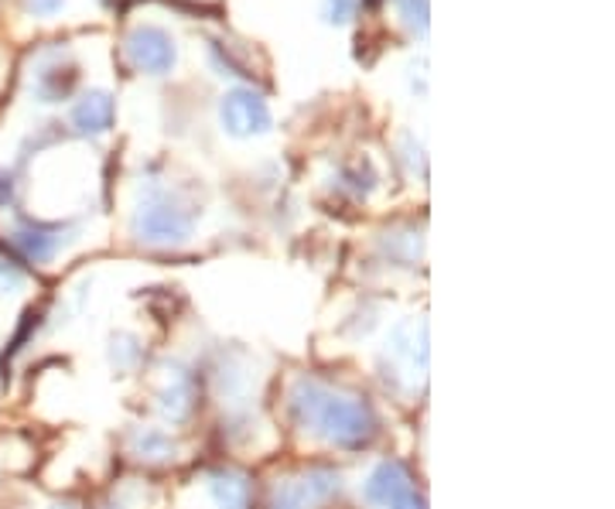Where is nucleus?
<instances>
[{"instance_id": "obj_1", "label": "nucleus", "mask_w": 615, "mask_h": 509, "mask_svg": "<svg viewBox=\"0 0 615 509\" xmlns=\"http://www.w3.org/2000/svg\"><path fill=\"white\" fill-rule=\"evenodd\" d=\"M294 410L301 424L315 428L339 448H360L376 431V421L363 400L336 397V393L322 390L318 383H298Z\"/></svg>"}, {"instance_id": "obj_2", "label": "nucleus", "mask_w": 615, "mask_h": 509, "mask_svg": "<svg viewBox=\"0 0 615 509\" xmlns=\"http://www.w3.org/2000/svg\"><path fill=\"white\" fill-rule=\"evenodd\" d=\"M134 233L151 246H178L192 237V216L168 199H148L134 216Z\"/></svg>"}, {"instance_id": "obj_3", "label": "nucleus", "mask_w": 615, "mask_h": 509, "mask_svg": "<svg viewBox=\"0 0 615 509\" xmlns=\"http://www.w3.org/2000/svg\"><path fill=\"white\" fill-rule=\"evenodd\" d=\"M124 52H127V62L137 68V73H148V76L172 73V65L178 59L175 38L164 28H154V25L134 28L124 41Z\"/></svg>"}, {"instance_id": "obj_4", "label": "nucleus", "mask_w": 615, "mask_h": 509, "mask_svg": "<svg viewBox=\"0 0 615 509\" xmlns=\"http://www.w3.org/2000/svg\"><path fill=\"white\" fill-rule=\"evenodd\" d=\"M219 117H223V127L233 137H253V133H264L271 127L267 100L260 97V92H253V89L226 92L223 106H219Z\"/></svg>"}, {"instance_id": "obj_5", "label": "nucleus", "mask_w": 615, "mask_h": 509, "mask_svg": "<svg viewBox=\"0 0 615 509\" xmlns=\"http://www.w3.org/2000/svg\"><path fill=\"white\" fill-rule=\"evenodd\" d=\"M411 493V479L407 472L397 466V461H384L366 482V499L373 506H393L397 499H404Z\"/></svg>"}, {"instance_id": "obj_6", "label": "nucleus", "mask_w": 615, "mask_h": 509, "mask_svg": "<svg viewBox=\"0 0 615 509\" xmlns=\"http://www.w3.org/2000/svg\"><path fill=\"white\" fill-rule=\"evenodd\" d=\"M73 124H76L79 133H106L113 127V100H110V92H103V89L86 92V97L73 110Z\"/></svg>"}, {"instance_id": "obj_7", "label": "nucleus", "mask_w": 615, "mask_h": 509, "mask_svg": "<svg viewBox=\"0 0 615 509\" xmlns=\"http://www.w3.org/2000/svg\"><path fill=\"white\" fill-rule=\"evenodd\" d=\"M17 243L25 246V253L32 260L45 264V260H52L55 257V250H59V233H52V229H17Z\"/></svg>"}, {"instance_id": "obj_8", "label": "nucleus", "mask_w": 615, "mask_h": 509, "mask_svg": "<svg viewBox=\"0 0 615 509\" xmlns=\"http://www.w3.org/2000/svg\"><path fill=\"white\" fill-rule=\"evenodd\" d=\"M212 493H216V499L223 502V509H243L247 506V482L243 479H236V475H223L212 482Z\"/></svg>"}, {"instance_id": "obj_9", "label": "nucleus", "mask_w": 615, "mask_h": 509, "mask_svg": "<svg viewBox=\"0 0 615 509\" xmlns=\"http://www.w3.org/2000/svg\"><path fill=\"white\" fill-rule=\"evenodd\" d=\"M175 386L178 390L164 393V413H168V418H175V421H181L185 413L192 410V383H188L185 377H178Z\"/></svg>"}, {"instance_id": "obj_10", "label": "nucleus", "mask_w": 615, "mask_h": 509, "mask_svg": "<svg viewBox=\"0 0 615 509\" xmlns=\"http://www.w3.org/2000/svg\"><path fill=\"white\" fill-rule=\"evenodd\" d=\"M400 4V11H404V17H407V25L414 28V31H428V0H397Z\"/></svg>"}, {"instance_id": "obj_11", "label": "nucleus", "mask_w": 615, "mask_h": 509, "mask_svg": "<svg viewBox=\"0 0 615 509\" xmlns=\"http://www.w3.org/2000/svg\"><path fill=\"white\" fill-rule=\"evenodd\" d=\"M356 4H360V0H328L325 14H328L332 25H346V21L352 17V11H356Z\"/></svg>"}, {"instance_id": "obj_12", "label": "nucleus", "mask_w": 615, "mask_h": 509, "mask_svg": "<svg viewBox=\"0 0 615 509\" xmlns=\"http://www.w3.org/2000/svg\"><path fill=\"white\" fill-rule=\"evenodd\" d=\"M21 281H25L21 270L8 260H0V291H14V288H21Z\"/></svg>"}, {"instance_id": "obj_13", "label": "nucleus", "mask_w": 615, "mask_h": 509, "mask_svg": "<svg viewBox=\"0 0 615 509\" xmlns=\"http://www.w3.org/2000/svg\"><path fill=\"white\" fill-rule=\"evenodd\" d=\"M62 4H65V0H28V11H32V14H41V17H49V14L62 11Z\"/></svg>"}, {"instance_id": "obj_14", "label": "nucleus", "mask_w": 615, "mask_h": 509, "mask_svg": "<svg viewBox=\"0 0 615 509\" xmlns=\"http://www.w3.org/2000/svg\"><path fill=\"white\" fill-rule=\"evenodd\" d=\"M274 509H301V493L298 489H280V496H277V502H274Z\"/></svg>"}, {"instance_id": "obj_15", "label": "nucleus", "mask_w": 615, "mask_h": 509, "mask_svg": "<svg viewBox=\"0 0 615 509\" xmlns=\"http://www.w3.org/2000/svg\"><path fill=\"white\" fill-rule=\"evenodd\" d=\"M393 509H424V502H421L417 496H411V493H407L404 499H397V502H393Z\"/></svg>"}]
</instances>
